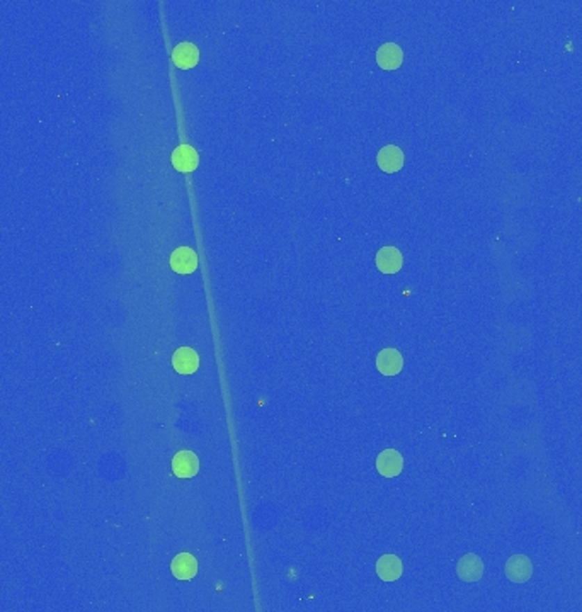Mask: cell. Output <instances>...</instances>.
<instances>
[{"instance_id":"6da1fadb","label":"cell","mask_w":582,"mask_h":612,"mask_svg":"<svg viewBox=\"0 0 582 612\" xmlns=\"http://www.w3.org/2000/svg\"><path fill=\"white\" fill-rule=\"evenodd\" d=\"M533 573V565L524 554H515L506 563V577L515 584H524L531 579Z\"/></svg>"},{"instance_id":"7a4b0ae2","label":"cell","mask_w":582,"mask_h":612,"mask_svg":"<svg viewBox=\"0 0 582 612\" xmlns=\"http://www.w3.org/2000/svg\"><path fill=\"white\" fill-rule=\"evenodd\" d=\"M456 573L463 581H477L484 575V563L477 554L469 553L456 563Z\"/></svg>"},{"instance_id":"3957f363","label":"cell","mask_w":582,"mask_h":612,"mask_svg":"<svg viewBox=\"0 0 582 612\" xmlns=\"http://www.w3.org/2000/svg\"><path fill=\"white\" fill-rule=\"evenodd\" d=\"M376 470L380 471V474L387 478H394L401 474V471L404 470V458L401 456V452L395 449H387L376 459Z\"/></svg>"},{"instance_id":"277c9868","label":"cell","mask_w":582,"mask_h":612,"mask_svg":"<svg viewBox=\"0 0 582 612\" xmlns=\"http://www.w3.org/2000/svg\"><path fill=\"white\" fill-rule=\"evenodd\" d=\"M172 471L177 478H193L200 471V459L191 451H181L174 456Z\"/></svg>"},{"instance_id":"5b68a950","label":"cell","mask_w":582,"mask_h":612,"mask_svg":"<svg viewBox=\"0 0 582 612\" xmlns=\"http://www.w3.org/2000/svg\"><path fill=\"white\" fill-rule=\"evenodd\" d=\"M376 265H378V269L383 274H395L404 265V257H402L401 250L395 249V247H383L376 254Z\"/></svg>"},{"instance_id":"8992f818","label":"cell","mask_w":582,"mask_h":612,"mask_svg":"<svg viewBox=\"0 0 582 612\" xmlns=\"http://www.w3.org/2000/svg\"><path fill=\"white\" fill-rule=\"evenodd\" d=\"M170 267L177 274H191L197 267L196 252L189 247H181V249L174 250L172 256H170Z\"/></svg>"},{"instance_id":"52a82bcc","label":"cell","mask_w":582,"mask_h":612,"mask_svg":"<svg viewBox=\"0 0 582 612\" xmlns=\"http://www.w3.org/2000/svg\"><path fill=\"white\" fill-rule=\"evenodd\" d=\"M378 165L383 172L394 174L404 167V151L395 145H387L378 151Z\"/></svg>"},{"instance_id":"ba28073f","label":"cell","mask_w":582,"mask_h":612,"mask_svg":"<svg viewBox=\"0 0 582 612\" xmlns=\"http://www.w3.org/2000/svg\"><path fill=\"white\" fill-rule=\"evenodd\" d=\"M376 367L382 374L385 376H395L402 371L404 367V359H402L401 352L397 349H383L378 356H376Z\"/></svg>"},{"instance_id":"9c48e42d","label":"cell","mask_w":582,"mask_h":612,"mask_svg":"<svg viewBox=\"0 0 582 612\" xmlns=\"http://www.w3.org/2000/svg\"><path fill=\"white\" fill-rule=\"evenodd\" d=\"M172 366L179 374H193L200 367V356L191 347H181L172 357Z\"/></svg>"},{"instance_id":"30bf717a","label":"cell","mask_w":582,"mask_h":612,"mask_svg":"<svg viewBox=\"0 0 582 612\" xmlns=\"http://www.w3.org/2000/svg\"><path fill=\"white\" fill-rule=\"evenodd\" d=\"M376 62L383 70H397L404 62V53H402L398 44L387 43L376 53Z\"/></svg>"},{"instance_id":"8fae6325","label":"cell","mask_w":582,"mask_h":612,"mask_svg":"<svg viewBox=\"0 0 582 612\" xmlns=\"http://www.w3.org/2000/svg\"><path fill=\"white\" fill-rule=\"evenodd\" d=\"M402 572H404V566H402L401 558H397L395 554H385L376 563V573L385 581L398 580L402 577Z\"/></svg>"},{"instance_id":"7c38bea8","label":"cell","mask_w":582,"mask_h":612,"mask_svg":"<svg viewBox=\"0 0 582 612\" xmlns=\"http://www.w3.org/2000/svg\"><path fill=\"white\" fill-rule=\"evenodd\" d=\"M170 570H172V573L176 579L191 580V579H194V577H196V573H197V561L193 554L181 553L172 560Z\"/></svg>"},{"instance_id":"4fadbf2b","label":"cell","mask_w":582,"mask_h":612,"mask_svg":"<svg viewBox=\"0 0 582 612\" xmlns=\"http://www.w3.org/2000/svg\"><path fill=\"white\" fill-rule=\"evenodd\" d=\"M197 162H200V158H197L196 150L193 147L181 145L174 150L172 163L179 172H193V170H196Z\"/></svg>"},{"instance_id":"5bb4252c","label":"cell","mask_w":582,"mask_h":612,"mask_svg":"<svg viewBox=\"0 0 582 612\" xmlns=\"http://www.w3.org/2000/svg\"><path fill=\"white\" fill-rule=\"evenodd\" d=\"M172 60L176 67L188 70V68L196 67V63L200 62V49L193 43H181L174 49Z\"/></svg>"}]
</instances>
